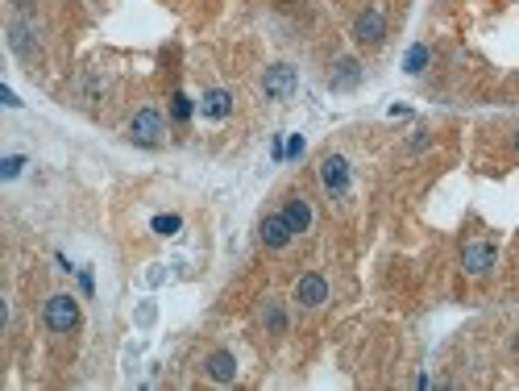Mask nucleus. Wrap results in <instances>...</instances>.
<instances>
[{"instance_id": "nucleus-1", "label": "nucleus", "mask_w": 519, "mask_h": 391, "mask_svg": "<svg viewBox=\"0 0 519 391\" xmlns=\"http://www.w3.org/2000/svg\"><path fill=\"white\" fill-rule=\"evenodd\" d=\"M79 325V304L75 295H50L46 300V329L50 333H71Z\"/></svg>"}, {"instance_id": "nucleus-11", "label": "nucleus", "mask_w": 519, "mask_h": 391, "mask_svg": "<svg viewBox=\"0 0 519 391\" xmlns=\"http://www.w3.org/2000/svg\"><path fill=\"white\" fill-rule=\"evenodd\" d=\"M208 379H216V383H233L237 379V358L229 354V350L208 354Z\"/></svg>"}, {"instance_id": "nucleus-13", "label": "nucleus", "mask_w": 519, "mask_h": 391, "mask_svg": "<svg viewBox=\"0 0 519 391\" xmlns=\"http://www.w3.org/2000/svg\"><path fill=\"white\" fill-rule=\"evenodd\" d=\"M262 325H266L270 333H283V329H287V317H283V308H279V300H266V308H262Z\"/></svg>"}, {"instance_id": "nucleus-5", "label": "nucleus", "mask_w": 519, "mask_h": 391, "mask_svg": "<svg viewBox=\"0 0 519 391\" xmlns=\"http://www.w3.org/2000/svg\"><path fill=\"white\" fill-rule=\"evenodd\" d=\"M320 179H324L329 196H345L349 192V163H345L341 154H329V158L320 163Z\"/></svg>"}, {"instance_id": "nucleus-3", "label": "nucleus", "mask_w": 519, "mask_h": 391, "mask_svg": "<svg viewBox=\"0 0 519 391\" xmlns=\"http://www.w3.org/2000/svg\"><path fill=\"white\" fill-rule=\"evenodd\" d=\"M495 263H498V250L490 242H470L461 250V270H466V275H478V279H482V275H490Z\"/></svg>"}, {"instance_id": "nucleus-22", "label": "nucleus", "mask_w": 519, "mask_h": 391, "mask_svg": "<svg viewBox=\"0 0 519 391\" xmlns=\"http://www.w3.org/2000/svg\"><path fill=\"white\" fill-rule=\"evenodd\" d=\"M21 4H25V0H21Z\"/></svg>"}, {"instance_id": "nucleus-16", "label": "nucleus", "mask_w": 519, "mask_h": 391, "mask_svg": "<svg viewBox=\"0 0 519 391\" xmlns=\"http://www.w3.org/2000/svg\"><path fill=\"white\" fill-rule=\"evenodd\" d=\"M21 167H25L21 154H9V158L0 163V175H4V179H17V175H21Z\"/></svg>"}, {"instance_id": "nucleus-10", "label": "nucleus", "mask_w": 519, "mask_h": 391, "mask_svg": "<svg viewBox=\"0 0 519 391\" xmlns=\"http://www.w3.org/2000/svg\"><path fill=\"white\" fill-rule=\"evenodd\" d=\"M283 217H287V225H291L295 233H307V225H312V204H307L304 196H287Z\"/></svg>"}, {"instance_id": "nucleus-8", "label": "nucleus", "mask_w": 519, "mask_h": 391, "mask_svg": "<svg viewBox=\"0 0 519 391\" xmlns=\"http://www.w3.org/2000/svg\"><path fill=\"white\" fill-rule=\"evenodd\" d=\"M291 238H295V229L287 225L283 213H270V217L262 220V245H270V250H283Z\"/></svg>"}, {"instance_id": "nucleus-9", "label": "nucleus", "mask_w": 519, "mask_h": 391, "mask_svg": "<svg viewBox=\"0 0 519 391\" xmlns=\"http://www.w3.org/2000/svg\"><path fill=\"white\" fill-rule=\"evenodd\" d=\"M200 113H204V117H212V121H225V117L233 113V96H229L225 88H212L208 96L200 100Z\"/></svg>"}, {"instance_id": "nucleus-7", "label": "nucleus", "mask_w": 519, "mask_h": 391, "mask_svg": "<svg viewBox=\"0 0 519 391\" xmlns=\"http://www.w3.org/2000/svg\"><path fill=\"white\" fill-rule=\"evenodd\" d=\"M295 300H299L304 308H320V304L329 300V283H324V275H304V279L295 283Z\"/></svg>"}, {"instance_id": "nucleus-21", "label": "nucleus", "mask_w": 519, "mask_h": 391, "mask_svg": "<svg viewBox=\"0 0 519 391\" xmlns=\"http://www.w3.org/2000/svg\"><path fill=\"white\" fill-rule=\"evenodd\" d=\"M515 150H519V133H515Z\"/></svg>"}, {"instance_id": "nucleus-14", "label": "nucleus", "mask_w": 519, "mask_h": 391, "mask_svg": "<svg viewBox=\"0 0 519 391\" xmlns=\"http://www.w3.org/2000/svg\"><path fill=\"white\" fill-rule=\"evenodd\" d=\"M424 67H428V46H424V42H416V46L407 50V59H403V71H407V75H420Z\"/></svg>"}, {"instance_id": "nucleus-18", "label": "nucleus", "mask_w": 519, "mask_h": 391, "mask_svg": "<svg viewBox=\"0 0 519 391\" xmlns=\"http://www.w3.org/2000/svg\"><path fill=\"white\" fill-rule=\"evenodd\" d=\"M299 154H304V138H299V133H295V138H291V142H287V158H299Z\"/></svg>"}, {"instance_id": "nucleus-2", "label": "nucleus", "mask_w": 519, "mask_h": 391, "mask_svg": "<svg viewBox=\"0 0 519 391\" xmlns=\"http://www.w3.org/2000/svg\"><path fill=\"white\" fill-rule=\"evenodd\" d=\"M166 133V121L158 108H142L138 117H133V125H129V138L138 142V146H158Z\"/></svg>"}, {"instance_id": "nucleus-4", "label": "nucleus", "mask_w": 519, "mask_h": 391, "mask_svg": "<svg viewBox=\"0 0 519 391\" xmlns=\"http://www.w3.org/2000/svg\"><path fill=\"white\" fill-rule=\"evenodd\" d=\"M354 38L361 42V46H378V42L386 38V17H382L378 9H366V13H357Z\"/></svg>"}, {"instance_id": "nucleus-15", "label": "nucleus", "mask_w": 519, "mask_h": 391, "mask_svg": "<svg viewBox=\"0 0 519 391\" xmlns=\"http://www.w3.org/2000/svg\"><path fill=\"white\" fill-rule=\"evenodd\" d=\"M150 229H154L158 238H170V233H179V229H183V220L175 217V213H166V217H154V220H150Z\"/></svg>"}, {"instance_id": "nucleus-17", "label": "nucleus", "mask_w": 519, "mask_h": 391, "mask_svg": "<svg viewBox=\"0 0 519 391\" xmlns=\"http://www.w3.org/2000/svg\"><path fill=\"white\" fill-rule=\"evenodd\" d=\"M170 113H175V121H187L191 117V100L183 92H175V104H170Z\"/></svg>"}, {"instance_id": "nucleus-6", "label": "nucleus", "mask_w": 519, "mask_h": 391, "mask_svg": "<svg viewBox=\"0 0 519 391\" xmlns=\"http://www.w3.org/2000/svg\"><path fill=\"white\" fill-rule=\"evenodd\" d=\"M262 88H266V96L287 100L291 92H295V67H287V63L270 67V71H266V79H262Z\"/></svg>"}, {"instance_id": "nucleus-20", "label": "nucleus", "mask_w": 519, "mask_h": 391, "mask_svg": "<svg viewBox=\"0 0 519 391\" xmlns=\"http://www.w3.org/2000/svg\"><path fill=\"white\" fill-rule=\"evenodd\" d=\"M79 288H83V292L92 295V288H96V283H92V275H88V270H79Z\"/></svg>"}, {"instance_id": "nucleus-19", "label": "nucleus", "mask_w": 519, "mask_h": 391, "mask_svg": "<svg viewBox=\"0 0 519 391\" xmlns=\"http://www.w3.org/2000/svg\"><path fill=\"white\" fill-rule=\"evenodd\" d=\"M0 100H4V104H9V108H17V104H21V100H17V92H13V88H4V92H0Z\"/></svg>"}, {"instance_id": "nucleus-12", "label": "nucleus", "mask_w": 519, "mask_h": 391, "mask_svg": "<svg viewBox=\"0 0 519 391\" xmlns=\"http://www.w3.org/2000/svg\"><path fill=\"white\" fill-rule=\"evenodd\" d=\"M357 79H361V67H357L354 59H341L336 71H332V88H354Z\"/></svg>"}]
</instances>
